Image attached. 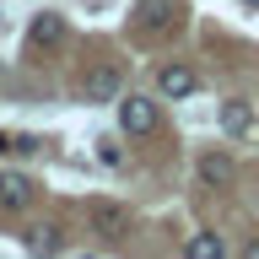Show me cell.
Returning a JSON list of instances; mask_svg holds the SVG:
<instances>
[{"label": "cell", "mask_w": 259, "mask_h": 259, "mask_svg": "<svg viewBox=\"0 0 259 259\" xmlns=\"http://www.w3.org/2000/svg\"><path fill=\"white\" fill-rule=\"evenodd\" d=\"M119 124L130 130V135H151V130H157V103H151V97H119Z\"/></svg>", "instance_id": "cell-1"}, {"label": "cell", "mask_w": 259, "mask_h": 259, "mask_svg": "<svg viewBox=\"0 0 259 259\" xmlns=\"http://www.w3.org/2000/svg\"><path fill=\"white\" fill-rule=\"evenodd\" d=\"M81 92H87V103H113V97L124 92V76H119V65H97V70H87Z\"/></svg>", "instance_id": "cell-2"}, {"label": "cell", "mask_w": 259, "mask_h": 259, "mask_svg": "<svg viewBox=\"0 0 259 259\" xmlns=\"http://www.w3.org/2000/svg\"><path fill=\"white\" fill-rule=\"evenodd\" d=\"M157 92L162 97H189V92H200V76H194L189 65H162L157 70Z\"/></svg>", "instance_id": "cell-3"}, {"label": "cell", "mask_w": 259, "mask_h": 259, "mask_svg": "<svg viewBox=\"0 0 259 259\" xmlns=\"http://www.w3.org/2000/svg\"><path fill=\"white\" fill-rule=\"evenodd\" d=\"M92 227H97L108 243H119V238H124V227H130V210L113 205V200H97V205H92Z\"/></svg>", "instance_id": "cell-4"}, {"label": "cell", "mask_w": 259, "mask_h": 259, "mask_svg": "<svg viewBox=\"0 0 259 259\" xmlns=\"http://www.w3.org/2000/svg\"><path fill=\"white\" fill-rule=\"evenodd\" d=\"M232 178H238V167H232L227 151H205V157H200V184H205V189H227Z\"/></svg>", "instance_id": "cell-5"}, {"label": "cell", "mask_w": 259, "mask_h": 259, "mask_svg": "<svg viewBox=\"0 0 259 259\" xmlns=\"http://www.w3.org/2000/svg\"><path fill=\"white\" fill-rule=\"evenodd\" d=\"M222 130L232 135V141H243V135H254V108H248L243 97H227V103H222Z\"/></svg>", "instance_id": "cell-6"}, {"label": "cell", "mask_w": 259, "mask_h": 259, "mask_svg": "<svg viewBox=\"0 0 259 259\" xmlns=\"http://www.w3.org/2000/svg\"><path fill=\"white\" fill-rule=\"evenodd\" d=\"M65 38V16H54V11H38L32 16V27H27V44L32 49H54Z\"/></svg>", "instance_id": "cell-7"}, {"label": "cell", "mask_w": 259, "mask_h": 259, "mask_svg": "<svg viewBox=\"0 0 259 259\" xmlns=\"http://www.w3.org/2000/svg\"><path fill=\"white\" fill-rule=\"evenodd\" d=\"M141 32H167L173 27V16H178V6L173 0H141Z\"/></svg>", "instance_id": "cell-8"}, {"label": "cell", "mask_w": 259, "mask_h": 259, "mask_svg": "<svg viewBox=\"0 0 259 259\" xmlns=\"http://www.w3.org/2000/svg\"><path fill=\"white\" fill-rule=\"evenodd\" d=\"M32 200V184L22 173H0V210H27Z\"/></svg>", "instance_id": "cell-9"}, {"label": "cell", "mask_w": 259, "mask_h": 259, "mask_svg": "<svg viewBox=\"0 0 259 259\" xmlns=\"http://www.w3.org/2000/svg\"><path fill=\"white\" fill-rule=\"evenodd\" d=\"M184 254H189V259H222V254H227V243L216 238V232H194V238L184 243Z\"/></svg>", "instance_id": "cell-10"}, {"label": "cell", "mask_w": 259, "mask_h": 259, "mask_svg": "<svg viewBox=\"0 0 259 259\" xmlns=\"http://www.w3.org/2000/svg\"><path fill=\"white\" fill-rule=\"evenodd\" d=\"M27 248H32V254H60V227H32Z\"/></svg>", "instance_id": "cell-11"}, {"label": "cell", "mask_w": 259, "mask_h": 259, "mask_svg": "<svg viewBox=\"0 0 259 259\" xmlns=\"http://www.w3.org/2000/svg\"><path fill=\"white\" fill-rule=\"evenodd\" d=\"M97 157L108 162V167H119V162H124V151H119V146H113V141H97Z\"/></svg>", "instance_id": "cell-12"}, {"label": "cell", "mask_w": 259, "mask_h": 259, "mask_svg": "<svg viewBox=\"0 0 259 259\" xmlns=\"http://www.w3.org/2000/svg\"><path fill=\"white\" fill-rule=\"evenodd\" d=\"M243 254H248V259H259V243H248V248H243Z\"/></svg>", "instance_id": "cell-13"}, {"label": "cell", "mask_w": 259, "mask_h": 259, "mask_svg": "<svg viewBox=\"0 0 259 259\" xmlns=\"http://www.w3.org/2000/svg\"><path fill=\"white\" fill-rule=\"evenodd\" d=\"M0 151H11V141H6V135H0Z\"/></svg>", "instance_id": "cell-14"}]
</instances>
